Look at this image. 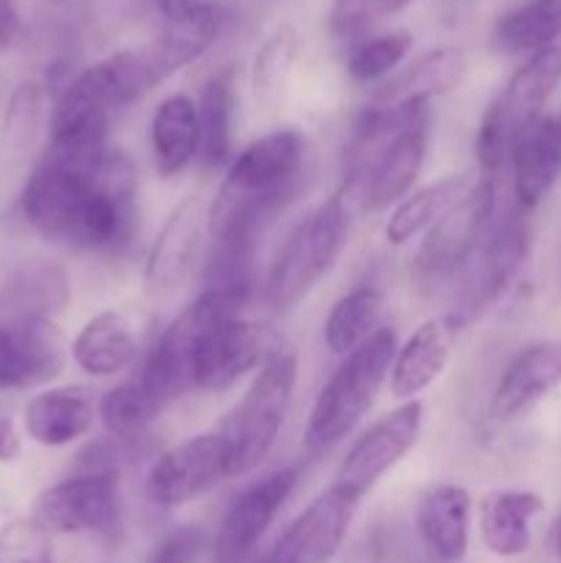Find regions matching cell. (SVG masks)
<instances>
[{
  "label": "cell",
  "mask_w": 561,
  "mask_h": 563,
  "mask_svg": "<svg viewBox=\"0 0 561 563\" xmlns=\"http://www.w3.org/2000/svg\"><path fill=\"white\" fill-rule=\"evenodd\" d=\"M20 214L55 245L75 251L124 247L138 218L135 165L116 148L94 170L44 157L22 185Z\"/></svg>",
  "instance_id": "6da1fadb"
},
{
  "label": "cell",
  "mask_w": 561,
  "mask_h": 563,
  "mask_svg": "<svg viewBox=\"0 0 561 563\" xmlns=\"http://www.w3.org/2000/svg\"><path fill=\"white\" fill-rule=\"evenodd\" d=\"M429 119V102L363 110L344 152V187L339 192L346 203L358 201L366 212H380L410 192L427 159Z\"/></svg>",
  "instance_id": "7a4b0ae2"
},
{
  "label": "cell",
  "mask_w": 561,
  "mask_h": 563,
  "mask_svg": "<svg viewBox=\"0 0 561 563\" xmlns=\"http://www.w3.org/2000/svg\"><path fill=\"white\" fill-rule=\"evenodd\" d=\"M300 132L275 130L242 148L207 209L212 242L262 234V225L295 187L302 168Z\"/></svg>",
  "instance_id": "3957f363"
},
{
  "label": "cell",
  "mask_w": 561,
  "mask_h": 563,
  "mask_svg": "<svg viewBox=\"0 0 561 563\" xmlns=\"http://www.w3.org/2000/svg\"><path fill=\"white\" fill-rule=\"evenodd\" d=\"M396 350V330L380 328L366 344L341 361L333 377L319 390L308 416L306 449L311 454L330 451L363 421L391 374Z\"/></svg>",
  "instance_id": "277c9868"
},
{
  "label": "cell",
  "mask_w": 561,
  "mask_h": 563,
  "mask_svg": "<svg viewBox=\"0 0 561 563\" xmlns=\"http://www.w3.org/2000/svg\"><path fill=\"white\" fill-rule=\"evenodd\" d=\"M352 214L350 203L341 192L306 214L286 236L284 247L270 267L264 295L275 311L286 313L306 300L319 280L336 267L339 256L350 242Z\"/></svg>",
  "instance_id": "5b68a950"
},
{
  "label": "cell",
  "mask_w": 561,
  "mask_h": 563,
  "mask_svg": "<svg viewBox=\"0 0 561 563\" xmlns=\"http://www.w3.org/2000/svg\"><path fill=\"white\" fill-rule=\"evenodd\" d=\"M561 82V49L548 47L528 55L526 64L515 69L506 86L495 93L484 110L476 132V163L482 176H498L509 163L512 143L531 121L542 115V108Z\"/></svg>",
  "instance_id": "8992f818"
},
{
  "label": "cell",
  "mask_w": 561,
  "mask_h": 563,
  "mask_svg": "<svg viewBox=\"0 0 561 563\" xmlns=\"http://www.w3.org/2000/svg\"><path fill=\"white\" fill-rule=\"evenodd\" d=\"M248 297L226 289H204L148 350L143 361L141 383L163 407L193 390V368L201 341L212 328L231 317H240Z\"/></svg>",
  "instance_id": "52a82bcc"
},
{
  "label": "cell",
  "mask_w": 561,
  "mask_h": 563,
  "mask_svg": "<svg viewBox=\"0 0 561 563\" xmlns=\"http://www.w3.org/2000/svg\"><path fill=\"white\" fill-rule=\"evenodd\" d=\"M297 383V355L280 346L253 377L240 405L223 418L218 432L229 440L231 476H248L273 451L289 412Z\"/></svg>",
  "instance_id": "ba28073f"
},
{
  "label": "cell",
  "mask_w": 561,
  "mask_h": 563,
  "mask_svg": "<svg viewBox=\"0 0 561 563\" xmlns=\"http://www.w3.org/2000/svg\"><path fill=\"white\" fill-rule=\"evenodd\" d=\"M36 522L47 531L119 539L124 528L119 471L80 473L44 489L36 498Z\"/></svg>",
  "instance_id": "9c48e42d"
},
{
  "label": "cell",
  "mask_w": 561,
  "mask_h": 563,
  "mask_svg": "<svg viewBox=\"0 0 561 563\" xmlns=\"http://www.w3.org/2000/svg\"><path fill=\"white\" fill-rule=\"evenodd\" d=\"M498 190L493 176L473 181L443 214L416 253V273L424 278H443L471 262L493 225Z\"/></svg>",
  "instance_id": "30bf717a"
},
{
  "label": "cell",
  "mask_w": 561,
  "mask_h": 563,
  "mask_svg": "<svg viewBox=\"0 0 561 563\" xmlns=\"http://www.w3.org/2000/svg\"><path fill=\"white\" fill-rule=\"evenodd\" d=\"M231 476L229 440L220 432H204L165 451L146 476V495L160 509L193 504Z\"/></svg>",
  "instance_id": "8fae6325"
},
{
  "label": "cell",
  "mask_w": 561,
  "mask_h": 563,
  "mask_svg": "<svg viewBox=\"0 0 561 563\" xmlns=\"http://www.w3.org/2000/svg\"><path fill=\"white\" fill-rule=\"evenodd\" d=\"M424 405L418 399L405 401L380 421H374L341 460L336 487L361 500L380 478L394 471L421 438Z\"/></svg>",
  "instance_id": "7c38bea8"
},
{
  "label": "cell",
  "mask_w": 561,
  "mask_h": 563,
  "mask_svg": "<svg viewBox=\"0 0 561 563\" xmlns=\"http://www.w3.org/2000/svg\"><path fill=\"white\" fill-rule=\"evenodd\" d=\"M280 339L262 322L231 317L207 333L196 355L193 368V388L218 390L231 388L240 383L248 372L262 368L275 352L280 350Z\"/></svg>",
  "instance_id": "4fadbf2b"
},
{
  "label": "cell",
  "mask_w": 561,
  "mask_h": 563,
  "mask_svg": "<svg viewBox=\"0 0 561 563\" xmlns=\"http://www.w3.org/2000/svg\"><path fill=\"white\" fill-rule=\"evenodd\" d=\"M297 484V467H280L242 489L220 520L212 563H248Z\"/></svg>",
  "instance_id": "5bb4252c"
},
{
  "label": "cell",
  "mask_w": 561,
  "mask_h": 563,
  "mask_svg": "<svg viewBox=\"0 0 561 563\" xmlns=\"http://www.w3.org/2000/svg\"><path fill=\"white\" fill-rule=\"evenodd\" d=\"M160 14L163 27L141 47L157 86L201 58L223 31V11L212 0H160Z\"/></svg>",
  "instance_id": "9a60e30c"
},
{
  "label": "cell",
  "mask_w": 561,
  "mask_h": 563,
  "mask_svg": "<svg viewBox=\"0 0 561 563\" xmlns=\"http://www.w3.org/2000/svg\"><path fill=\"white\" fill-rule=\"evenodd\" d=\"M358 500L333 484L311 500L256 563H330L344 544Z\"/></svg>",
  "instance_id": "2e32d148"
},
{
  "label": "cell",
  "mask_w": 561,
  "mask_h": 563,
  "mask_svg": "<svg viewBox=\"0 0 561 563\" xmlns=\"http://www.w3.org/2000/svg\"><path fill=\"white\" fill-rule=\"evenodd\" d=\"M204 229H207V207L201 196L182 198L170 209L143 264V289L148 297L165 300L187 284L198 262Z\"/></svg>",
  "instance_id": "e0dca14e"
},
{
  "label": "cell",
  "mask_w": 561,
  "mask_h": 563,
  "mask_svg": "<svg viewBox=\"0 0 561 563\" xmlns=\"http://www.w3.org/2000/svg\"><path fill=\"white\" fill-rule=\"evenodd\" d=\"M64 333L53 319L0 322V390L47 385L64 372Z\"/></svg>",
  "instance_id": "ac0fdd59"
},
{
  "label": "cell",
  "mask_w": 561,
  "mask_h": 563,
  "mask_svg": "<svg viewBox=\"0 0 561 563\" xmlns=\"http://www.w3.org/2000/svg\"><path fill=\"white\" fill-rule=\"evenodd\" d=\"M561 385V341H537L512 357L490 399L495 423H515L526 418L539 401Z\"/></svg>",
  "instance_id": "d6986e66"
},
{
  "label": "cell",
  "mask_w": 561,
  "mask_h": 563,
  "mask_svg": "<svg viewBox=\"0 0 561 563\" xmlns=\"http://www.w3.org/2000/svg\"><path fill=\"white\" fill-rule=\"evenodd\" d=\"M512 187L520 212L544 201L561 176V130L556 115H539L512 143Z\"/></svg>",
  "instance_id": "ffe728a7"
},
{
  "label": "cell",
  "mask_w": 561,
  "mask_h": 563,
  "mask_svg": "<svg viewBox=\"0 0 561 563\" xmlns=\"http://www.w3.org/2000/svg\"><path fill=\"white\" fill-rule=\"evenodd\" d=\"M528 258V229L520 214L506 218L473 256L471 284H468V317L498 300L512 280L520 275Z\"/></svg>",
  "instance_id": "44dd1931"
},
{
  "label": "cell",
  "mask_w": 561,
  "mask_h": 563,
  "mask_svg": "<svg viewBox=\"0 0 561 563\" xmlns=\"http://www.w3.org/2000/svg\"><path fill=\"white\" fill-rule=\"evenodd\" d=\"M473 500L462 484H435L416 504V528L429 553L443 563L462 561L471 542Z\"/></svg>",
  "instance_id": "7402d4cb"
},
{
  "label": "cell",
  "mask_w": 561,
  "mask_h": 563,
  "mask_svg": "<svg viewBox=\"0 0 561 563\" xmlns=\"http://www.w3.org/2000/svg\"><path fill=\"white\" fill-rule=\"evenodd\" d=\"M454 333L457 324L451 317H432L413 330L391 363V394L396 399H416L446 372Z\"/></svg>",
  "instance_id": "603a6c76"
},
{
  "label": "cell",
  "mask_w": 561,
  "mask_h": 563,
  "mask_svg": "<svg viewBox=\"0 0 561 563\" xmlns=\"http://www.w3.org/2000/svg\"><path fill=\"white\" fill-rule=\"evenodd\" d=\"M72 300V280L64 264L31 262L14 269L0 286V322L50 319Z\"/></svg>",
  "instance_id": "cb8c5ba5"
},
{
  "label": "cell",
  "mask_w": 561,
  "mask_h": 563,
  "mask_svg": "<svg viewBox=\"0 0 561 563\" xmlns=\"http://www.w3.org/2000/svg\"><path fill=\"white\" fill-rule=\"evenodd\" d=\"M97 418V405L88 388L64 385L33 396L25 407V432L36 443L58 449L86 438Z\"/></svg>",
  "instance_id": "d4e9b609"
},
{
  "label": "cell",
  "mask_w": 561,
  "mask_h": 563,
  "mask_svg": "<svg viewBox=\"0 0 561 563\" xmlns=\"http://www.w3.org/2000/svg\"><path fill=\"white\" fill-rule=\"evenodd\" d=\"M544 511L542 495L528 489H493L479 509L482 542L501 559H517L531 548V520Z\"/></svg>",
  "instance_id": "484cf974"
},
{
  "label": "cell",
  "mask_w": 561,
  "mask_h": 563,
  "mask_svg": "<svg viewBox=\"0 0 561 563\" xmlns=\"http://www.w3.org/2000/svg\"><path fill=\"white\" fill-rule=\"evenodd\" d=\"M141 335L135 322L121 311H102L82 324L72 341V357L88 377H113L138 355Z\"/></svg>",
  "instance_id": "4316f807"
},
{
  "label": "cell",
  "mask_w": 561,
  "mask_h": 563,
  "mask_svg": "<svg viewBox=\"0 0 561 563\" xmlns=\"http://www.w3.org/2000/svg\"><path fill=\"white\" fill-rule=\"evenodd\" d=\"M154 168L176 176L198 157V108L187 93H170L154 108L148 121Z\"/></svg>",
  "instance_id": "83f0119b"
},
{
  "label": "cell",
  "mask_w": 561,
  "mask_h": 563,
  "mask_svg": "<svg viewBox=\"0 0 561 563\" xmlns=\"http://www.w3.org/2000/svg\"><path fill=\"white\" fill-rule=\"evenodd\" d=\"M468 71L465 53L457 47H438L413 60L399 77L385 82L377 91L374 104H405V102H432L440 93L454 91Z\"/></svg>",
  "instance_id": "f1b7e54d"
},
{
  "label": "cell",
  "mask_w": 561,
  "mask_h": 563,
  "mask_svg": "<svg viewBox=\"0 0 561 563\" xmlns=\"http://www.w3.org/2000/svg\"><path fill=\"white\" fill-rule=\"evenodd\" d=\"M561 36V0H522L493 27V47L504 55H534Z\"/></svg>",
  "instance_id": "f546056e"
},
{
  "label": "cell",
  "mask_w": 561,
  "mask_h": 563,
  "mask_svg": "<svg viewBox=\"0 0 561 563\" xmlns=\"http://www.w3.org/2000/svg\"><path fill=\"white\" fill-rule=\"evenodd\" d=\"M471 187V179L465 174H451L438 181H429L427 187L416 192H407L391 218L385 220V240L391 245H405V242L416 240L421 231L432 229L440 220V214Z\"/></svg>",
  "instance_id": "4dcf8cb0"
},
{
  "label": "cell",
  "mask_w": 561,
  "mask_h": 563,
  "mask_svg": "<svg viewBox=\"0 0 561 563\" xmlns=\"http://www.w3.org/2000/svg\"><path fill=\"white\" fill-rule=\"evenodd\" d=\"M198 108V157L218 168L229 159L234 143V82L229 71H220L204 86Z\"/></svg>",
  "instance_id": "1f68e13d"
},
{
  "label": "cell",
  "mask_w": 561,
  "mask_h": 563,
  "mask_svg": "<svg viewBox=\"0 0 561 563\" xmlns=\"http://www.w3.org/2000/svg\"><path fill=\"white\" fill-rule=\"evenodd\" d=\"M383 313L385 300L377 289L363 286V289L350 291L330 308L324 319V344L333 355L346 357L377 333Z\"/></svg>",
  "instance_id": "d6a6232c"
},
{
  "label": "cell",
  "mask_w": 561,
  "mask_h": 563,
  "mask_svg": "<svg viewBox=\"0 0 561 563\" xmlns=\"http://www.w3.org/2000/svg\"><path fill=\"white\" fill-rule=\"evenodd\" d=\"M300 58V36L292 25H280L256 49L251 64V91L258 108H275L284 99Z\"/></svg>",
  "instance_id": "836d02e7"
},
{
  "label": "cell",
  "mask_w": 561,
  "mask_h": 563,
  "mask_svg": "<svg viewBox=\"0 0 561 563\" xmlns=\"http://www.w3.org/2000/svg\"><path fill=\"white\" fill-rule=\"evenodd\" d=\"M163 410L165 407L143 388L141 379L116 385L97 405V416L102 418L105 432L119 440V443L141 440Z\"/></svg>",
  "instance_id": "e575fe53"
},
{
  "label": "cell",
  "mask_w": 561,
  "mask_h": 563,
  "mask_svg": "<svg viewBox=\"0 0 561 563\" xmlns=\"http://www.w3.org/2000/svg\"><path fill=\"white\" fill-rule=\"evenodd\" d=\"M42 102L44 93L38 82H20L11 91L3 115V132H0V154L6 157V163H20L36 146Z\"/></svg>",
  "instance_id": "d590c367"
},
{
  "label": "cell",
  "mask_w": 561,
  "mask_h": 563,
  "mask_svg": "<svg viewBox=\"0 0 561 563\" xmlns=\"http://www.w3.org/2000/svg\"><path fill=\"white\" fill-rule=\"evenodd\" d=\"M413 47V36L407 31H388L377 36H366L346 55V71L355 82H374L388 77Z\"/></svg>",
  "instance_id": "8d00e7d4"
},
{
  "label": "cell",
  "mask_w": 561,
  "mask_h": 563,
  "mask_svg": "<svg viewBox=\"0 0 561 563\" xmlns=\"http://www.w3.org/2000/svg\"><path fill=\"white\" fill-rule=\"evenodd\" d=\"M410 0H333L330 31L341 38L363 36L388 16L399 14Z\"/></svg>",
  "instance_id": "74e56055"
},
{
  "label": "cell",
  "mask_w": 561,
  "mask_h": 563,
  "mask_svg": "<svg viewBox=\"0 0 561 563\" xmlns=\"http://www.w3.org/2000/svg\"><path fill=\"white\" fill-rule=\"evenodd\" d=\"M0 563H55L47 528L36 520H11L0 528Z\"/></svg>",
  "instance_id": "f35d334b"
},
{
  "label": "cell",
  "mask_w": 561,
  "mask_h": 563,
  "mask_svg": "<svg viewBox=\"0 0 561 563\" xmlns=\"http://www.w3.org/2000/svg\"><path fill=\"white\" fill-rule=\"evenodd\" d=\"M204 550V531L198 526L174 528L157 550L152 553L148 563H196Z\"/></svg>",
  "instance_id": "ab89813d"
},
{
  "label": "cell",
  "mask_w": 561,
  "mask_h": 563,
  "mask_svg": "<svg viewBox=\"0 0 561 563\" xmlns=\"http://www.w3.org/2000/svg\"><path fill=\"white\" fill-rule=\"evenodd\" d=\"M22 454V438L14 427V418L0 407V462H14Z\"/></svg>",
  "instance_id": "60d3db41"
},
{
  "label": "cell",
  "mask_w": 561,
  "mask_h": 563,
  "mask_svg": "<svg viewBox=\"0 0 561 563\" xmlns=\"http://www.w3.org/2000/svg\"><path fill=\"white\" fill-rule=\"evenodd\" d=\"M20 33V11L14 0H0V49L11 47Z\"/></svg>",
  "instance_id": "b9f144b4"
},
{
  "label": "cell",
  "mask_w": 561,
  "mask_h": 563,
  "mask_svg": "<svg viewBox=\"0 0 561 563\" xmlns=\"http://www.w3.org/2000/svg\"><path fill=\"white\" fill-rule=\"evenodd\" d=\"M556 550H559V559H561V515L556 520Z\"/></svg>",
  "instance_id": "7bdbcfd3"
},
{
  "label": "cell",
  "mask_w": 561,
  "mask_h": 563,
  "mask_svg": "<svg viewBox=\"0 0 561 563\" xmlns=\"http://www.w3.org/2000/svg\"><path fill=\"white\" fill-rule=\"evenodd\" d=\"M559 130H561V115H559Z\"/></svg>",
  "instance_id": "ee69618b"
}]
</instances>
